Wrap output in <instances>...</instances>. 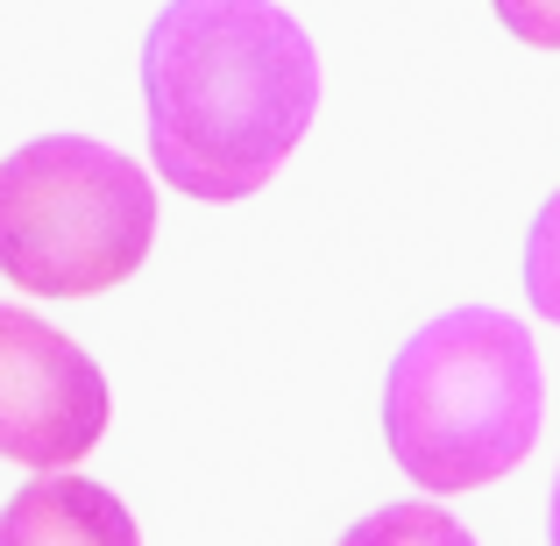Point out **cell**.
<instances>
[{
	"instance_id": "1",
	"label": "cell",
	"mask_w": 560,
	"mask_h": 546,
	"mask_svg": "<svg viewBox=\"0 0 560 546\" xmlns=\"http://www.w3.org/2000/svg\"><path fill=\"white\" fill-rule=\"evenodd\" d=\"M156 178L185 199H248L319 114L313 36L277 0H171L142 36Z\"/></svg>"
},
{
	"instance_id": "2",
	"label": "cell",
	"mask_w": 560,
	"mask_h": 546,
	"mask_svg": "<svg viewBox=\"0 0 560 546\" xmlns=\"http://www.w3.org/2000/svg\"><path fill=\"white\" fill-rule=\"evenodd\" d=\"M539 356L533 334L497 305L440 313L397 348L383 376V440L419 490H482L511 476L539 440Z\"/></svg>"
},
{
	"instance_id": "3",
	"label": "cell",
	"mask_w": 560,
	"mask_h": 546,
	"mask_svg": "<svg viewBox=\"0 0 560 546\" xmlns=\"http://www.w3.org/2000/svg\"><path fill=\"white\" fill-rule=\"evenodd\" d=\"M156 185L85 136H36L0 156V277L36 299H93L150 263Z\"/></svg>"
},
{
	"instance_id": "4",
	"label": "cell",
	"mask_w": 560,
	"mask_h": 546,
	"mask_svg": "<svg viewBox=\"0 0 560 546\" xmlns=\"http://www.w3.org/2000/svg\"><path fill=\"white\" fill-rule=\"evenodd\" d=\"M114 419L100 362L50 320L0 305V454L36 476L85 462Z\"/></svg>"
},
{
	"instance_id": "5",
	"label": "cell",
	"mask_w": 560,
	"mask_h": 546,
	"mask_svg": "<svg viewBox=\"0 0 560 546\" xmlns=\"http://www.w3.org/2000/svg\"><path fill=\"white\" fill-rule=\"evenodd\" d=\"M0 546H142L114 490L85 476H28L0 504Z\"/></svg>"
},
{
	"instance_id": "6",
	"label": "cell",
	"mask_w": 560,
	"mask_h": 546,
	"mask_svg": "<svg viewBox=\"0 0 560 546\" xmlns=\"http://www.w3.org/2000/svg\"><path fill=\"white\" fill-rule=\"evenodd\" d=\"M341 546H476L462 519H447L440 504H383L362 525H348Z\"/></svg>"
},
{
	"instance_id": "7",
	"label": "cell",
	"mask_w": 560,
	"mask_h": 546,
	"mask_svg": "<svg viewBox=\"0 0 560 546\" xmlns=\"http://www.w3.org/2000/svg\"><path fill=\"white\" fill-rule=\"evenodd\" d=\"M525 299L539 320L560 327V191L533 213V234H525Z\"/></svg>"
},
{
	"instance_id": "8",
	"label": "cell",
	"mask_w": 560,
	"mask_h": 546,
	"mask_svg": "<svg viewBox=\"0 0 560 546\" xmlns=\"http://www.w3.org/2000/svg\"><path fill=\"white\" fill-rule=\"evenodd\" d=\"M497 22L533 50H560V0H490Z\"/></svg>"
},
{
	"instance_id": "9",
	"label": "cell",
	"mask_w": 560,
	"mask_h": 546,
	"mask_svg": "<svg viewBox=\"0 0 560 546\" xmlns=\"http://www.w3.org/2000/svg\"><path fill=\"white\" fill-rule=\"evenodd\" d=\"M547 546H560V476H553V504H547Z\"/></svg>"
}]
</instances>
